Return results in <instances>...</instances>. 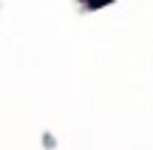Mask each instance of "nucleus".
I'll list each match as a JSON object with an SVG mask.
<instances>
[{
    "instance_id": "nucleus-1",
    "label": "nucleus",
    "mask_w": 153,
    "mask_h": 150,
    "mask_svg": "<svg viewBox=\"0 0 153 150\" xmlns=\"http://www.w3.org/2000/svg\"><path fill=\"white\" fill-rule=\"evenodd\" d=\"M105 3H111V0H88V6H91V9H99V6H105Z\"/></svg>"
}]
</instances>
